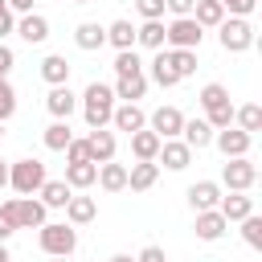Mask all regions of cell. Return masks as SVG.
Here are the masks:
<instances>
[{"mask_svg": "<svg viewBox=\"0 0 262 262\" xmlns=\"http://www.w3.org/2000/svg\"><path fill=\"white\" fill-rule=\"evenodd\" d=\"M82 115H86L90 131H94V127H106L111 115H115V90H111L106 82H90V86L82 90Z\"/></svg>", "mask_w": 262, "mask_h": 262, "instance_id": "cell-1", "label": "cell"}, {"mask_svg": "<svg viewBox=\"0 0 262 262\" xmlns=\"http://www.w3.org/2000/svg\"><path fill=\"white\" fill-rule=\"evenodd\" d=\"M37 246L49 254V258H70L78 250V229L70 221H45L41 233H37Z\"/></svg>", "mask_w": 262, "mask_h": 262, "instance_id": "cell-2", "label": "cell"}, {"mask_svg": "<svg viewBox=\"0 0 262 262\" xmlns=\"http://www.w3.org/2000/svg\"><path fill=\"white\" fill-rule=\"evenodd\" d=\"M201 111H205V123H209L213 131L229 127V123H233V102H229V90H225L221 82H209V86L201 90Z\"/></svg>", "mask_w": 262, "mask_h": 262, "instance_id": "cell-3", "label": "cell"}, {"mask_svg": "<svg viewBox=\"0 0 262 262\" xmlns=\"http://www.w3.org/2000/svg\"><path fill=\"white\" fill-rule=\"evenodd\" d=\"M217 37H221L225 53H246L254 45V25H250V16H229L217 25Z\"/></svg>", "mask_w": 262, "mask_h": 262, "instance_id": "cell-4", "label": "cell"}, {"mask_svg": "<svg viewBox=\"0 0 262 262\" xmlns=\"http://www.w3.org/2000/svg\"><path fill=\"white\" fill-rule=\"evenodd\" d=\"M201 37H205V29L192 16H176L172 25H164V45L168 49H201Z\"/></svg>", "mask_w": 262, "mask_h": 262, "instance_id": "cell-5", "label": "cell"}, {"mask_svg": "<svg viewBox=\"0 0 262 262\" xmlns=\"http://www.w3.org/2000/svg\"><path fill=\"white\" fill-rule=\"evenodd\" d=\"M8 184L20 192V196H33L41 184H45V164L41 160H16L8 168Z\"/></svg>", "mask_w": 262, "mask_h": 262, "instance_id": "cell-6", "label": "cell"}, {"mask_svg": "<svg viewBox=\"0 0 262 262\" xmlns=\"http://www.w3.org/2000/svg\"><path fill=\"white\" fill-rule=\"evenodd\" d=\"M254 180H258V168L250 164V156H233V160H225V168H221V184H225L229 192H250Z\"/></svg>", "mask_w": 262, "mask_h": 262, "instance_id": "cell-7", "label": "cell"}, {"mask_svg": "<svg viewBox=\"0 0 262 262\" xmlns=\"http://www.w3.org/2000/svg\"><path fill=\"white\" fill-rule=\"evenodd\" d=\"M213 143L221 147V156H225V160H233V156H250V143H254V135L229 123V127L213 131Z\"/></svg>", "mask_w": 262, "mask_h": 262, "instance_id": "cell-8", "label": "cell"}, {"mask_svg": "<svg viewBox=\"0 0 262 262\" xmlns=\"http://www.w3.org/2000/svg\"><path fill=\"white\" fill-rule=\"evenodd\" d=\"M156 160H160L168 172H184V168L192 164V147H188L184 139H160V151H156Z\"/></svg>", "mask_w": 262, "mask_h": 262, "instance_id": "cell-9", "label": "cell"}, {"mask_svg": "<svg viewBox=\"0 0 262 262\" xmlns=\"http://www.w3.org/2000/svg\"><path fill=\"white\" fill-rule=\"evenodd\" d=\"M12 217H16V229H41L45 225V205L33 201V196H16L12 201Z\"/></svg>", "mask_w": 262, "mask_h": 262, "instance_id": "cell-10", "label": "cell"}, {"mask_svg": "<svg viewBox=\"0 0 262 262\" xmlns=\"http://www.w3.org/2000/svg\"><path fill=\"white\" fill-rule=\"evenodd\" d=\"M156 180H160V164H156V160H135V164L127 168V188H131V192H147Z\"/></svg>", "mask_w": 262, "mask_h": 262, "instance_id": "cell-11", "label": "cell"}, {"mask_svg": "<svg viewBox=\"0 0 262 262\" xmlns=\"http://www.w3.org/2000/svg\"><path fill=\"white\" fill-rule=\"evenodd\" d=\"M45 106H49V115H53V119H70V115H74V106H78V94L70 90V82H66V86H49Z\"/></svg>", "mask_w": 262, "mask_h": 262, "instance_id": "cell-12", "label": "cell"}, {"mask_svg": "<svg viewBox=\"0 0 262 262\" xmlns=\"http://www.w3.org/2000/svg\"><path fill=\"white\" fill-rule=\"evenodd\" d=\"M180 127H184V115H180L176 106H160V111H151V131H156L160 139H176Z\"/></svg>", "mask_w": 262, "mask_h": 262, "instance_id": "cell-13", "label": "cell"}, {"mask_svg": "<svg viewBox=\"0 0 262 262\" xmlns=\"http://www.w3.org/2000/svg\"><path fill=\"white\" fill-rule=\"evenodd\" d=\"M111 123H115V131H139V127H147V115L139 111V102H119L115 106V115H111Z\"/></svg>", "mask_w": 262, "mask_h": 262, "instance_id": "cell-14", "label": "cell"}, {"mask_svg": "<svg viewBox=\"0 0 262 262\" xmlns=\"http://www.w3.org/2000/svg\"><path fill=\"white\" fill-rule=\"evenodd\" d=\"M217 201H221V184L217 180H196V184H188V205L201 213V209H217Z\"/></svg>", "mask_w": 262, "mask_h": 262, "instance_id": "cell-15", "label": "cell"}, {"mask_svg": "<svg viewBox=\"0 0 262 262\" xmlns=\"http://www.w3.org/2000/svg\"><path fill=\"white\" fill-rule=\"evenodd\" d=\"M192 229H196V237H201V242H217V237H221V233L229 229V221H225V217H221L217 209H201V213H196V225H192Z\"/></svg>", "mask_w": 262, "mask_h": 262, "instance_id": "cell-16", "label": "cell"}, {"mask_svg": "<svg viewBox=\"0 0 262 262\" xmlns=\"http://www.w3.org/2000/svg\"><path fill=\"white\" fill-rule=\"evenodd\" d=\"M86 147H90V160H94V164L115 160V135H111L106 127H94V131L86 135Z\"/></svg>", "mask_w": 262, "mask_h": 262, "instance_id": "cell-17", "label": "cell"}, {"mask_svg": "<svg viewBox=\"0 0 262 262\" xmlns=\"http://www.w3.org/2000/svg\"><path fill=\"white\" fill-rule=\"evenodd\" d=\"M217 213H221L225 221H242V217L254 213V196H246V192H229V196L217 201Z\"/></svg>", "mask_w": 262, "mask_h": 262, "instance_id": "cell-18", "label": "cell"}, {"mask_svg": "<svg viewBox=\"0 0 262 262\" xmlns=\"http://www.w3.org/2000/svg\"><path fill=\"white\" fill-rule=\"evenodd\" d=\"M16 33H20L29 45H41V41L49 37V20H45L41 12H20V25H16Z\"/></svg>", "mask_w": 262, "mask_h": 262, "instance_id": "cell-19", "label": "cell"}, {"mask_svg": "<svg viewBox=\"0 0 262 262\" xmlns=\"http://www.w3.org/2000/svg\"><path fill=\"white\" fill-rule=\"evenodd\" d=\"M74 45H78V49H86V53H94V49H102V45H106V29H102V25H94V20H82V25L74 29Z\"/></svg>", "mask_w": 262, "mask_h": 262, "instance_id": "cell-20", "label": "cell"}, {"mask_svg": "<svg viewBox=\"0 0 262 262\" xmlns=\"http://www.w3.org/2000/svg\"><path fill=\"white\" fill-rule=\"evenodd\" d=\"M94 217H98L94 196H70V201H66V221H70V225H90Z\"/></svg>", "mask_w": 262, "mask_h": 262, "instance_id": "cell-21", "label": "cell"}, {"mask_svg": "<svg viewBox=\"0 0 262 262\" xmlns=\"http://www.w3.org/2000/svg\"><path fill=\"white\" fill-rule=\"evenodd\" d=\"M111 90H115V98L135 102V98H143V94H147V78H143V74H119V82H115Z\"/></svg>", "mask_w": 262, "mask_h": 262, "instance_id": "cell-22", "label": "cell"}, {"mask_svg": "<svg viewBox=\"0 0 262 262\" xmlns=\"http://www.w3.org/2000/svg\"><path fill=\"white\" fill-rule=\"evenodd\" d=\"M180 135H184V143H188L192 151H201V147H209V143H213V127H209L205 119H184Z\"/></svg>", "mask_w": 262, "mask_h": 262, "instance_id": "cell-23", "label": "cell"}, {"mask_svg": "<svg viewBox=\"0 0 262 262\" xmlns=\"http://www.w3.org/2000/svg\"><path fill=\"white\" fill-rule=\"evenodd\" d=\"M156 151H160V135L156 131H147V127L131 131V156L135 160H156Z\"/></svg>", "mask_w": 262, "mask_h": 262, "instance_id": "cell-24", "label": "cell"}, {"mask_svg": "<svg viewBox=\"0 0 262 262\" xmlns=\"http://www.w3.org/2000/svg\"><path fill=\"white\" fill-rule=\"evenodd\" d=\"M94 180H98V164H94V160L66 164V184H70V188H90Z\"/></svg>", "mask_w": 262, "mask_h": 262, "instance_id": "cell-25", "label": "cell"}, {"mask_svg": "<svg viewBox=\"0 0 262 262\" xmlns=\"http://www.w3.org/2000/svg\"><path fill=\"white\" fill-rule=\"evenodd\" d=\"M192 20H196L201 29H217V25L225 20L221 0H196V4H192Z\"/></svg>", "mask_w": 262, "mask_h": 262, "instance_id": "cell-26", "label": "cell"}, {"mask_svg": "<svg viewBox=\"0 0 262 262\" xmlns=\"http://www.w3.org/2000/svg\"><path fill=\"white\" fill-rule=\"evenodd\" d=\"M41 78H45L49 86H66V82H70V61H66L61 53H49V57L41 61Z\"/></svg>", "mask_w": 262, "mask_h": 262, "instance_id": "cell-27", "label": "cell"}, {"mask_svg": "<svg viewBox=\"0 0 262 262\" xmlns=\"http://www.w3.org/2000/svg\"><path fill=\"white\" fill-rule=\"evenodd\" d=\"M151 78H156V86H164V90H172V86L180 82V74H176L172 61H168V49H156V57H151Z\"/></svg>", "mask_w": 262, "mask_h": 262, "instance_id": "cell-28", "label": "cell"}, {"mask_svg": "<svg viewBox=\"0 0 262 262\" xmlns=\"http://www.w3.org/2000/svg\"><path fill=\"white\" fill-rule=\"evenodd\" d=\"M98 184H102L106 192H123V188H127V168L115 164V160L98 164Z\"/></svg>", "mask_w": 262, "mask_h": 262, "instance_id": "cell-29", "label": "cell"}, {"mask_svg": "<svg viewBox=\"0 0 262 262\" xmlns=\"http://www.w3.org/2000/svg\"><path fill=\"white\" fill-rule=\"evenodd\" d=\"M37 192H41V205H45V209H66V201L74 196L66 180H45Z\"/></svg>", "mask_w": 262, "mask_h": 262, "instance_id": "cell-30", "label": "cell"}, {"mask_svg": "<svg viewBox=\"0 0 262 262\" xmlns=\"http://www.w3.org/2000/svg\"><path fill=\"white\" fill-rule=\"evenodd\" d=\"M135 45L143 49H164V20H143L135 29Z\"/></svg>", "mask_w": 262, "mask_h": 262, "instance_id": "cell-31", "label": "cell"}, {"mask_svg": "<svg viewBox=\"0 0 262 262\" xmlns=\"http://www.w3.org/2000/svg\"><path fill=\"white\" fill-rule=\"evenodd\" d=\"M74 139V131H70V119H53L49 127H45V147L49 151H66V143Z\"/></svg>", "mask_w": 262, "mask_h": 262, "instance_id": "cell-32", "label": "cell"}, {"mask_svg": "<svg viewBox=\"0 0 262 262\" xmlns=\"http://www.w3.org/2000/svg\"><path fill=\"white\" fill-rule=\"evenodd\" d=\"M106 41H111L115 49H135V25H131V20L106 25Z\"/></svg>", "mask_w": 262, "mask_h": 262, "instance_id": "cell-33", "label": "cell"}, {"mask_svg": "<svg viewBox=\"0 0 262 262\" xmlns=\"http://www.w3.org/2000/svg\"><path fill=\"white\" fill-rule=\"evenodd\" d=\"M168 61H172V70H176L180 78L196 74V49H168Z\"/></svg>", "mask_w": 262, "mask_h": 262, "instance_id": "cell-34", "label": "cell"}, {"mask_svg": "<svg viewBox=\"0 0 262 262\" xmlns=\"http://www.w3.org/2000/svg\"><path fill=\"white\" fill-rule=\"evenodd\" d=\"M233 119H237V127H242V131H250V135H254V131H262V106H258V102H246L242 111H233Z\"/></svg>", "mask_w": 262, "mask_h": 262, "instance_id": "cell-35", "label": "cell"}, {"mask_svg": "<svg viewBox=\"0 0 262 262\" xmlns=\"http://www.w3.org/2000/svg\"><path fill=\"white\" fill-rule=\"evenodd\" d=\"M242 242H246L250 250H262V217H258V213L242 217Z\"/></svg>", "mask_w": 262, "mask_h": 262, "instance_id": "cell-36", "label": "cell"}, {"mask_svg": "<svg viewBox=\"0 0 262 262\" xmlns=\"http://www.w3.org/2000/svg\"><path fill=\"white\" fill-rule=\"evenodd\" d=\"M115 74H143L139 53H135V49H119V57H115Z\"/></svg>", "mask_w": 262, "mask_h": 262, "instance_id": "cell-37", "label": "cell"}, {"mask_svg": "<svg viewBox=\"0 0 262 262\" xmlns=\"http://www.w3.org/2000/svg\"><path fill=\"white\" fill-rule=\"evenodd\" d=\"M16 115V90L8 86V78H0V123Z\"/></svg>", "mask_w": 262, "mask_h": 262, "instance_id": "cell-38", "label": "cell"}, {"mask_svg": "<svg viewBox=\"0 0 262 262\" xmlns=\"http://www.w3.org/2000/svg\"><path fill=\"white\" fill-rule=\"evenodd\" d=\"M16 233V217H12V201H4L0 205V242H8Z\"/></svg>", "mask_w": 262, "mask_h": 262, "instance_id": "cell-39", "label": "cell"}, {"mask_svg": "<svg viewBox=\"0 0 262 262\" xmlns=\"http://www.w3.org/2000/svg\"><path fill=\"white\" fill-rule=\"evenodd\" d=\"M143 20H164V0H135Z\"/></svg>", "mask_w": 262, "mask_h": 262, "instance_id": "cell-40", "label": "cell"}, {"mask_svg": "<svg viewBox=\"0 0 262 262\" xmlns=\"http://www.w3.org/2000/svg\"><path fill=\"white\" fill-rule=\"evenodd\" d=\"M66 160H70V164H82V160H90V147H86V139H70V143H66Z\"/></svg>", "mask_w": 262, "mask_h": 262, "instance_id": "cell-41", "label": "cell"}, {"mask_svg": "<svg viewBox=\"0 0 262 262\" xmlns=\"http://www.w3.org/2000/svg\"><path fill=\"white\" fill-rule=\"evenodd\" d=\"M221 8H225L229 16H250V12L258 8V0H221Z\"/></svg>", "mask_w": 262, "mask_h": 262, "instance_id": "cell-42", "label": "cell"}, {"mask_svg": "<svg viewBox=\"0 0 262 262\" xmlns=\"http://www.w3.org/2000/svg\"><path fill=\"white\" fill-rule=\"evenodd\" d=\"M192 4H196V0H164V12H172V16H192Z\"/></svg>", "mask_w": 262, "mask_h": 262, "instance_id": "cell-43", "label": "cell"}, {"mask_svg": "<svg viewBox=\"0 0 262 262\" xmlns=\"http://www.w3.org/2000/svg\"><path fill=\"white\" fill-rule=\"evenodd\" d=\"M135 262H168V258H164V250H160V246H143Z\"/></svg>", "mask_w": 262, "mask_h": 262, "instance_id": "cell-44", "label": "cell"}, {"mask_svg": "<svg viewBox=\"0 0 262 262\" xmlns=\"http://www.w3.org/2000/svg\"><path fill=\"white\" fill-rule=\"evenodd\" d=\"M12 61H16V57H12V49H8L4 41H0V78H8V70H12Z\"/></svg>", "mask_w": 262, "mask_h": 262, "instance_id": "cell-45", "label": "cell"}, {"mask_svg": "<svg viewBox=\"0 0 262 262\" xmlns=\"http://www.w3.org/2000/svg\"><path fill=\"white\" fill-rule=\"evenodd\" d=\"M12 29H16V20H12V12H4V16H0V41H4Z\"/></svg>", "mask_w": 262, "mask_h": 262, "instance_id": "cell-46", "label": "cell"}, {"mask_svg": "<svg viewBox=\"0 0 262 262\" xmlns=\"http://www.w3.org/2000/svg\"><path fill=\"white\" fill-rule=\"evenodd\" d=\"M12 12H33V0H4Z\"/></svg>", "mask_w": 262, "mask_h": 262, "instance_id": "cell-47", "label": "cell"}, {"mask_svg": "<svg viewBox=\"0 0 262 262\" xmlns=\"http://www.w3.org/2000/svg\"><path fill=\"white\" fill-rule=\"evenodd\" d=\"M8 184V164H0V188Z\"/></svg>", "mask_w": 262, "mask_h": 262, "instance_id": "cell-48", "label": "cell"}, {"mask_svg": "<svg viewBox=\"0 0 262 262\" xmlns=\"http://www.w3.org/2000/svg\"><path fill=\"white\" fill-rule=\"evenodd\" d=\"M111 262H135V258H131V254H115Z\"/></svg>", "mask_w": 262, "mask_h": 262, "instance_id": "cell-49", "label": "cell"}, {"mask_svg": "<svg viewBox=\"0 0 262 262\" xmlns=\"http://www.w3.org/2000/svg\"><path fill=\"white\" fill-rule=\"evenodd\" d=\"M0 262H12V258H8V250H4V242H0Z\"/></svg>", "mask_w": 262, "mask_h": 262, "instance_id": "cell-50", "label": "cell"}, {"mask_svg": "<svg viewBox=\"0 0 262 262\" xmlns=\"http://www.w3.org/2000/svg\"><path fill=\"white\" fill-rule=\"evenodd\" d=\"M4 12H12V8H8V4H4V0H0V16H4Z\"/></svg>", "mask_w": 262, "mask_h": 262, "instance_id": "cell-51", "label": "cell"}, {"mask_svg": "<svg viewBox=\"0 0 262 262\" xmlns=\"http://www.w3.org/2000/svg\"><path fill=\"white\" fill-rule=\"evenodd\" d=\"M49 262H70V258H49Z\"/></svg>", "mask_w": 262, "mask_h": 262, "instance_id": "cell-52", "label": "cell"}, {"mask_svg": "<svg viewBox=\"0 0 262 262\" xmlns=\"http://www.w3.org/2000/svg\"><path fill=\"white\" fill-rule=\"evenodd\" d=\"M74 4H90V0H74Z\"/></svg>", "mask_w": 262, "mask_h": 262, "instance_id": "cell-53", "label": "cell"}, {"mask_svg": "<svg viewBox=\"0 0 262 262\" xmlns=\"http://www.w3.org/2000/svg\"><path fill=\"white\" fill-rule=\"evenodd\" d=\"M0 135H4V123H0Z\"/></svg>", "mask_w": 262, "mask_h": 262, "instance_id": "cell-54", "label": "cell"}]
</instances>
